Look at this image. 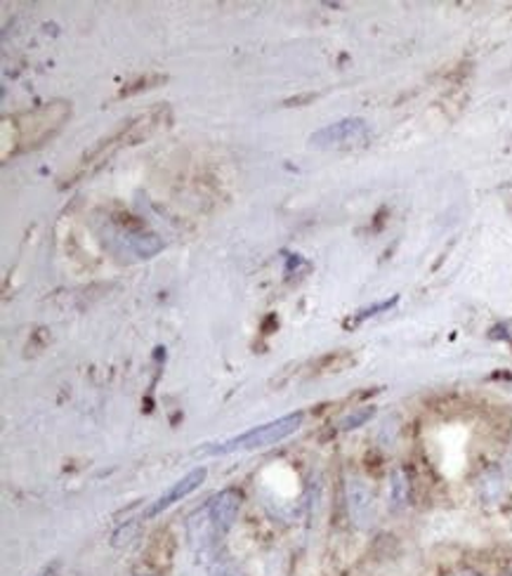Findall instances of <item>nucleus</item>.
Masks as SVG:
<instances>
[{
  "label": "nucleus",
  "instance_id": "nucleus-8",
  "mask_svg": "<svg viewBox=\"0 0 512 576\" xmlns=\"http://www.w3.org/2000/svg\"><path fill=\"white\" fill-rule=\"evenodd\" d=\"M133 249L142 257H151V255H156V253H159L163 249V243H161V239L156 237V235H151V232L145 235V232H142V235H137L133 239Z\"/></svg>",
  "mask_w": 512,
  "mask_h": 576
},
{
  "label": "nucleus",
  "instance_id": "nucleus-5",
  "mask_svg": "<svg viewBox=\"0 0 512 576\" xmlns=\"http://www.w3.org/2000/svg\"><path fill=\"white\" fill-rule=\"evenodd\" d=\"M348 506L352 520L359 527H368L376 520V499L371 487L364 484L362 480H350L348 482Z\"/></svg>",
  "mask_w": 512,
  "mask_h": 576
},
{
  "label": "nucleus",
  "instance_id": "nucleus-1",
  "mask_svg": "<svg viewBox=\"0 0 512 576\" xmlns=\"http://www.w3.org/2000/svg\"><path fill=\"white\" fill-rule=\"evenodd\" d=\"M239 508H241V494L234 492V489H224V492L212 496L202 511L192 515L190 537L202 543L222 539L227 531L232 529Z\"/></svg>",
  "mask_w": 512,
  "mask_h": 576
},
{
  "label": "nucleus",
  "instance_id": "nucleus-11",
  "mask_svg": "<svg viewBox=\"0 0 512 576\" xmlns=\"http://www.w3.org/2000/svg\"><path fill=\"white\" fill-rule=\"evenodd\" d=\"M163 81H166V76H147V79H139L137 83H133V88H123L119 97H127V95H135V93H139L142 88H151V85H154V83H163Z\"/></svg>",
  "mask_w": 512,
  "mask_h": 576
},
{
  "label": "nucleus",
  "instance_id": "nucleus-3",
  "mask_svg": "<svg viewBox=\"0 0 512 576\" xmlns=\"http://www.w3.org/2000/svg\"><path fill=\"white\" fill-rule=\"evenodd\" d=\"M69 117V107L64 103H52L40 107L36 111H28L24 117H20V133L24 147H38V144L52 135L57 128L64 123Z\"/></svg>",
  "mask_w": 512,
  "mask_h": 576
},
{
  "label": "nucleus",
  "instance_id": "nucleus-7",
  "mask_svg": "<svg viewBox=\"0 0 512 576\" xmlns=\"http://www.w3.org/2000/svg\"><path fill=\"white\" fill-rule=\"evenodd\" d=\"M390 499H392V508L400 511L409 503V478L404 470H394L392 472V482H390Z\"/></svg>",
  "mask_w": 512,
  "mask_h": 576
},
{
  "label": "nucleus",
  "instance_id": "nucleus-12",
  "mask_svg": "<svg viewBox=\"0 0 512 576\" xmlns=\"http://www.w3.org/2000/svg\"><path fill=\"white\" fill-rule=\"evenodd\" d=\"M456 576H477V574H471V572H465V574H456Z\"/></svg>",
  "mask_w": 512,
  "mask_h": 576
},
{
  "label": "nucleus",
  "instance_id": "nucleus-4",
  "mask_svg": "<svg viewBox=\"0 0 512 576\" xmlns=\"http://www.w3.org/2000/svg\"><path fill=\"white\" fill-rule=\"evenodd\" d=\"M366 137H368V123L364 119H343L321 128L319 133L309 137V144L319 149H343V147H354V144H364Z\"/></svg>",
  "mask_w": 512,
  "mask_h": 576
},
{
  "label": "nucleus",
  "instance_id": "nucleus-10",
  "mask_svg": "<svg viewBox=\"0 0 512 576\" xmlns=\"http://www.w3.org/2000/svg\"><path fill=\"white\" fill-rule=\"evenodd\" d=\"M397 300H400V298H392V300H386V302H378V305H374V308H366V310H362L359 314H354V320H350L348 324H362L364 320H368V316H376V314H380L382 310L394 308V305H397Z\"/></svg>",
  "mask_w": 512,
  "mask_h": 576
},
{
  "label": "nucleus",
  "instance_id": "nucleus-9",
  "mask_svg": "<svg viewBox=\"0 0 512 576\" xmlns=\"http://www.w3.org/2000/svg\"><path fill=\"white\" fill-rule=\"evenodd\" d=\"M374 413H376L374 407H364V409H359V411H352V413L348 416V419H343V423H340V428H343V430H354V428H359V425H364L368 419H371Z\"/></svg>",
  "mask_w": 512,
  "mask_h": 576
},
{
  "label": "nucleus",
  "instance_id": "nucleus-2",
  "mask_svg": "<svg viewBox=\"0 0 512 576\" xmlns=\"http://www.w3.org/2000/svg\"><path fill=\"white\" fill-rule=\"evenodd\" d=\"M303 425V411H295L289 416H281L277 421H269L265 425L253 428L244 435L232 437L220 444H212L204 449L210 456H224V454H236V452H251V449H265V446L279 444L281 440L291 437L293 432Z\"/></svg>",
  "mask_w": 512,
  "mask_h": 576
},
{
  "label": "nucleus",
  "instance_id": "nucleus-6",
  "mask_svg": "<svg viewBox=\"0 0 512 576\" xmlns=\"http://www.w3.org/2000/svg\"><path fill=\"white\" fill-rule=\"evenodd\" d=\"M206 472H208L206 468H196V470H192L190 475H184V478L178 480L173 487H170L163 496H159V499H156V501L151 503L149 511L145 513V517L159 515V513H163L166 508L173 506V503L182 501L184 496H190V494L194 492V489L202 487V482L206 480Z\"/></svg>",
  "mask_w": 512,
  "mask_h": 576
}]
</instances>
